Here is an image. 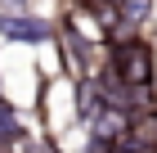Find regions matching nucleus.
<instances>
[{"mask_svg":"<svg viewBox=\"0 0 157 153\" xmlns=\"http://www.w3.org/2000/svg\"><path fill=\"white\" fill-rule=\"evenodd\" d=\"M108 72L139 99V108L153 104L157 59H153V45H148V41H139V36H117V45H112V54H108Z\"/></svg>","mask_w":157,"mask_h":153,"instance_id":"f257e3e1","label":"nucleus"},{"mask_svg":"<svg viewBox=\"0 0 157 153\" xmlns=\"http://www.w3.org/2000/svg\"><path fill=\"white\" fill-rule=\"evenodd\" d=\"M54 32H59V27L49 23V18H40V14L0 18V36H5V41H13V45H45V41H54Z\"/></svg>","mask_w":157,"mask_h":153,"instance_id":"f03ea898","label":"nucleus"},{"mask_svg":"<svg viewBox=\"0 0 157 153\" xmlns=\"http://www.w3.org/2000/svg\"><path fill=\"white\" fill-rule=\"evenodd\" d=\"M18 135H23V126H18V113H13V104H0V149H9Z\"/></svg>","mask_w":157,"mask_h":153,"instance_id":"7ed1b4c3","label":"nucleus"},{"mask_svg":"<svg viewBox=\"0 0 157 153\" xmlns=\"http://www.w3.org/2000/svg\"><path fill=\"white\" fill-rule=\"evenodd\" d=\"M18 14H32V0H0V18H18Z\"/></svg>","mask_w":157,"mask_h":153,"instance_id":"20e7f679","label":"nucleus"},{"mask_svg":"<svg viewBox=\"0 0 157 153\" xmlns=\"http://www.w3.org/2000/svg\"><path fill=\"white\" fill-rule=\"evenodd\" d=\"M117 153H135V149H126V144H121V149H117Z\"/></svg>","mask_w":157,"mask_h":153,"instance_id":"39448f33","label":"nucleus"},{"mask_svg":"<svg viewBox=\"0 0 157 153\" xmlns=\"http://www.w3.org/2000/svg\"><path fill=\"white\" fill-rule=\"evenodd\" d=\"M0 153H13V149H0Z\"/></svg>","mask_w":157,"mask_h":153,"instance_id":"423d86ee","label":"nucleus"}]
</instances>
